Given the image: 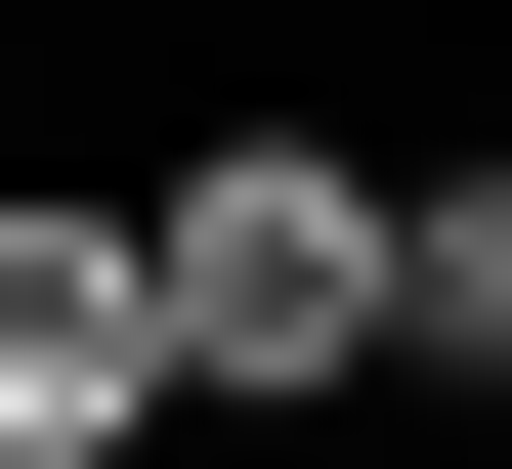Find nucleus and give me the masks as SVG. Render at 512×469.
<instances>
[{"label": "nucleus", "mask_w": 512, "mask_h": 469, "mask_svg": "<svg viewBox=\"0 0 512 469\" xmlns=\"http://www.w3.org/2000/svg\"><path fill=\"white\" fill-rule=\"evenodd\" d=\"M128 214H171V342H214V384H427V171L214 128V171H128Z\"/></svg>", "instance_id": "obj_1"}, {"label": "nucleus", "mask_w": 512, "mask_h": 469, "mask_svg": "<svg viewBox=\"0 0 512 469\" xmlns=\"http://www.w3.org/2000/svg\"><path fill=\"white\" fill-rule=\"evenodd\" d=\"M171 384H214L171 342V214H0V469H128Z\"/></svg>", "instance_id": "obj_2"}, {"label": "nucleus", "mask_w": 512, "mask_h": 469, "mask_svg": "<svg viewBox=\"0 0 512 469\" xmlns=\"http://www.w3.org/2000/svg\"><path fill=\"white\" fill-rule=\"evenodd\" d=\"M427 342H512V171H427Z\"/></svg>", "instance_id": "obj_3"}]
</instances>
